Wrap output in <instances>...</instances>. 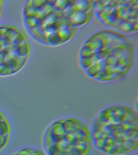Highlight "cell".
I'll list each match as a JSON object with an SVG mask.
<instances>
[{
  "mask_svg": "<svg viewBox=\"0 0 138 155\" xmlns=\"http://www.w3.org/2000/svg\"><path fill=\"white\" fill-rule=\"evenodd\" d=\"M90 129L93 147L103 155L132 154L138 149V112L131 107L105 108L94 117Z\"/></svg>",
  "mask_w": 138,
  "mask_h": 155,
  "instance_id": "2",
  "label": "cell"
},
{
  "mask_svg": "<svg viewBox=\"0 0 138 155\" xmlns=\"http://www.w3.org/2000/svg\"><path fill=\"white\" fill-rule=\"evenodd\" d=\"M31 48L23 32L12 25L0 26V77L12 76L29 61Z\"/></svg>",
  "mask_w": 138,
  "mask_h": 155,
  "instance_id": "6",
  "label": "cell"
},
{
  "mask_svg": "<svg viewBox=\"0 0 138 155\" xmlns=\"http://www.w3.org/2000/svg\"><path fill=\"white\" fill-rule=\"evenodd\" d=\"M3 3V2L2 1L0 0V17L1 16L2 12Z\"/></svg>",
  "mask_w": 138,
  "mask_h": 155,
  "instance_id": "9",
  "label": "cell"
},
{
  "mask_svg": "<svg viewBox=\"0 0 138 155\" xmlns=\"http://www.w3.org/2000/svg\"><path fill=\"white\" fill-rule=\"evenodd\" d=\"M11 128L9 122L0 112V152L7 146L9 140Z\"/></svg>",
  "mask_w": 138,
  "mask_h": 155,
  "instance_id": "7",
  "label": "cell"
},
{
  "mask_svg": "<svg viewBox=\"0 0 138 155\" xmlns=\"http://www.w3.org/2000/svg\"><path fill=\"white\" fill-rule=\"evenodd\" d=\"M94 15L107 30L121 34L138 31V0L93 1Z\"/></svg>",
  "mask_w": 138,
  "mask_h": 155,
  "instance_id": "5",
  "label": "cell"
},
{
  "mask_svg": "<svg viewBox=\"0 0 138 155\" xmlns=\"http://www.w3.org/2000/svg\"><path fill=\"white\" fill-rule=\"evenodd\" d=\"M79 64L85 75L97 82L119 80L131 70L134 49L124 34L105 30L85 41L78 54Z\"/></svg>",
  "mask_w": 138,
  "mask_h": 155,
  "instance_id": "1",
  "label": "cell"
},
{
  "mask_svg": "<svg viewBox=\"0 0 138 155\" xmlns=\"http://www.w3.org/2000/svg\"><path fill=\"white\" fill-rule=\"evenodd\" d=\"M132 155V154H127V155Z\"/></svg>",
  "mask_w": 138,
  "mask_h": 155,
  "instance_id": "10",
  "label": "cell"
},
{
  "mask_svg": "<svg viewBox=\"0 0 138 155\" xmlns=\"http://www.w3.org/2000/svg\"><path fill=\"white\" fill-rule=\"evenodd\" d=\"M27 33L44 46L58 47L75 37L77 29L73 23L66 0H29L22 10Z\"/></svg>",
  "mask_w": 138,
  "mask_h": 155,
  "instance_id": "3",
  "label": "cell"
},
{
  "mask_svg": "<svg viewBox=\"0 0 138 155\" xmlns=\"http://www.w3.org/2000/svg\"><path fill=\"white\" fill-rule=\"evenodd\" d=\"M41 146L46 155H90L93 148L90 127L74 117L57 119L45 129Z\"/></svg>",
  "mask_w": 138,
  "mask_h": 155,
  "instance_id": "4",
  "label": "cell"
},
{
  "mask_svg": "<svg viewBox=\"0 0 138 155\" xmlns=\"http://www.w3.org/2000/svg\"><path fill=\"white\" fill-rule=\"evenodd\" d=\"M8 155H46L41 149L35 147H25Z\"/></svg>",
  "mask_w": 138,
  "mask_h": 155,
  "instance_id": "8",
  "label": "cell"
}]
</instances>
